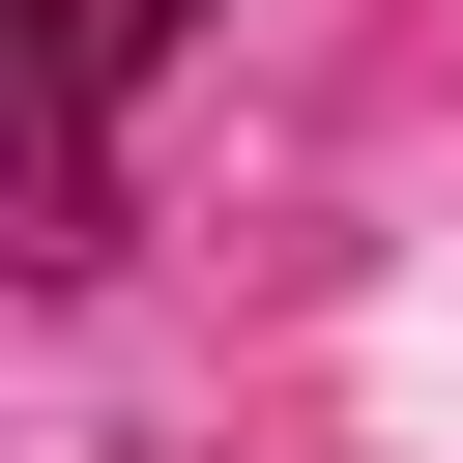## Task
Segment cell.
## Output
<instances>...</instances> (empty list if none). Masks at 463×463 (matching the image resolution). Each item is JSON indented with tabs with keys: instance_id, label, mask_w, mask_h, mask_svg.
Listing matches in <instances>:
<instances>
[{
	"instance_id": "obj_1",
	"label": "cell",
	"mask_w": 463,
	"mask_h": 463,
	"mask_svg": "<svg viewBox=\"0 0 463 463\" xmlns=\"http://www.w3.org/2000/svg\"><path fill=\"white\" fill-rule=\"evenodd\" d=\"M203 0H0V203H29V260H116V87Z\"/></svg>"
}]
</instances>
